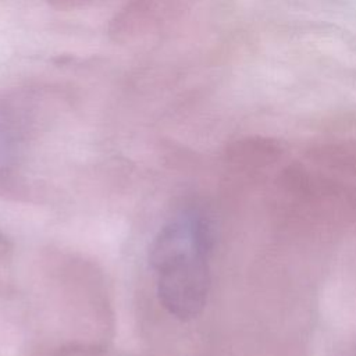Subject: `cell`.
<instances>
[{
	"label": "cell",
	"instance_id": "2",
	"mask_svg": "<svg viewBox=\"0 0 356 356\" xmlns=\"http://www.w3.org/2000/svg\"><path fill=\"white\" fill-rule=\"evenodd\" d=\"M17 163V142L7 124L0 121V185L14 171Z\"/></svg>",
	"mask_w": 356,
	"mask_h": 356
},
{
	"label": "cell",
	"instance_id": "3",
	"mask_svg": "<svg viewBox=\"0 0 356 356\" xmlns=\"http://www.w3.org/2000/svg\"><path fill=\"white\" fill-rule=\"evenodd\" d=\"M58 3L60 6H76V4H85L88 1H93V0H51Z\"/></svg>",
	"mask_w": 356,
	"mask_h": 356
},
{
	"label": "cell",
	"instance_id": "1",
	"mask_svg": "<svg viewBox=\"0 0 356 356\" xmlns=\"http://www.w3.org/2000/svg\"><path fill=\"white\" fill-rule=\"evenodd\" d=\"M211 234L197 211H185L164 224L150 243L149 261L160 303L188 320L206 305L210 286Z\"/></svg>",
	"mask_w": 356,
	"mask_h": 356
}]
</instances>
